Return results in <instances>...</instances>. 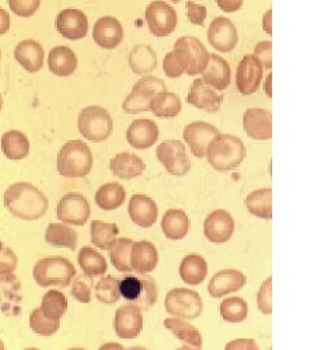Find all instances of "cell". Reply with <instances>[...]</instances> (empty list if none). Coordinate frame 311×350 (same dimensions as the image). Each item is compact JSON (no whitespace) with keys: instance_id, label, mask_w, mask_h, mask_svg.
Masks as SVG:
<instances>
[{"instance_id":"cell-15","label":"cell","mask_w":311,"mask_h":350,"mask_svg":"<svg viewBox=\"0 0 311 350\" xmlns=\"http://www.w3.org/2000/svg\"><path fill=\"white\" fill-rule=\"evenodd\" d=\"M208 39L215 50L228 53L236 47L239 40L236 27L231 20L217 17L209 26Z\"/></svg>"},{"instance_id":"cell-37","label":"cell","mask_w":311,"mask_h":350,"mask_svg":"<svg viewBox=\"0 0 311 350\" xmlns=\"http://www.w3.org/2000/svg\"><path fill=\"white\" fill-rule=\"evenodd\" d=\"M126 199V191L120 183H107L98 189L95 201L98 206L104 211L118 209Z\"/></svg>"},{"instance_id":"cell-10","label":"cell","mask_w":311,"mask_h":350,"mask_svg":"<svg viewBox=\"0 0 311 350\" xmlns=\"http://www.w3.org/2000/svg\"><path fill=\"white\" fill-rule=\"evenodd\" d=\"M157 159L169 174L185 176L191 170L186 147L179 140H165L157 148Z\"/></svg>"},{"instance_id":"cell-49","label":"cell","mask_w":311,"mask_h":350,"mask_svg":"<svg viewBox=\"0 0 311 350\" xmlns=\"http://www.w3.org/2000/svg\"><path fill=\"white\" fill-rule=\"evenodd\" d=\"M271 289H273V278H269L263 282L261 289L257 295V305L263 314L273 313V305H271L273 291Z\"/></svg>"},{"instance_id":"cell-25","label":"cell","mask_w":311,"mask_h":350,"mask_svg":"<svg viewBox=\"0 0 311 350\" xmlns=\"http://www.w3.org/2000/svg\"><path fill=\"white\" fill-rule=\"evenodd\" d=\"M130 263L133 271L137 274H148L159 263V252L150 241L134 243L130 252Z\"/></svg>"},{"instance_id":"cell-29","label":"cell","mask_w":311,"mask_h":350,"mask_svg":"<svg viewBox=\"0 0 311 350\" xmlns=\"http://www.w3.org/2000/svg\"><path fill=\"white\" fill-rule=\"evenodd\" d=\"M78 66V59L75 52L69 47L59 46L50 51L49 68L51 72L59 77H69L73 75Z\"/></svg>"},{"instance_id":"cell-23","label":"cell","mask_w":311,"mask_h":350,"mask_svg":"<svg viewBox=\"0 0 311 350\" xmlns=\"http://www.w3.org/2000/svg\"><path fill=\"white\" fill-rule=\"evenodd\" d=\"M247 278L240 273L239 270L228 269V270H222L213 276L208 291L211 296L214 299H221L228 293L237 292L239 289L245 286Z\"/></svg>"},{"instance_id":"cell-58","label":"cell","mask_w":311,"mask_h":350,"mask_svg":"<svg viewBox=\"0 0 311 350\" xmlns=\"http://www.w3.org/2000/svg\"><path fill=\"white\" fill-rule=\"evenodd\" d=\"M1 108H3V98H1V95H0V111H1Z\"/></svg>"},{"instance_id":"cell-55","label":"cell","mask_w":311,"mask_h":350,"mask_svg":"<svg viewBox=\"0 0 311 350\" xmlns=\"http://www.w3.org/2000/svg\"><path fill=\"white\" fill-rule=\"evenodd\" d=\"M240 348H245V349H257L258 347L254 344V340H235L231 344H227L226 349H240Z\"/></svg>"},{"instance_id":"cell-18","label":"cell","mask_w":311,"mask_h":350,"mask_svg":"<svg viewBox=\"0 0 311 350\" xmlns=\"http://www.w3.org/2000/svg\"><path fill=\"white\" fill-rule=\"evenodd\" d=\"M143 328V314L135 305L121 306L116 312L114 329L121 338H135Z\"/></svg>"},{"instance_id":"cell-53","label":"cell","mask_w":311,"mask_h":350,"mask_svg":"<svg viewBox=\"0 0 311 350\" xmlns=\"http://www.w3.org/2000/svg\"><path fill=\"white\" fill-rule=\"evenodd\" d=\"M271 50H273V44L271 42H261L256 46L254 50V56L261 62L262 66L271 69L273 66V57H271Z\"/></svg>"},{"instance_id":"cell-22","label":"cell","mask_w":311,"mask_h":350,"mask_svg":"<svg viewBox=\"0 0 311 350\" xmlns=\"http://www.w3.org/2000/svg\"><path fill=\"white\" fill-rule=\"evenodd\" d=\"M244 129L250 138L267 140L273 137V116L262 108H250L244 114Z\"/></svg>"},{"instance_id":"cell-35","label":"cell","mask_w":311,"mask_h":350,"mask_svg":"<svg viewBox=\"0 0 311 350\" xmlns=\"http://www.w3.org/2000/svg\"><path fill=\"white\" fill-rule=\"evenodd\" d=\"M150 111L160 118H173L182 111V101L174 92L163 91L152 99Z\"/></svg>"},{"instance_id":"cell-5","label":"cell","mask_w":311,"mask_h":350,"mask_svg":"<svg viewBox=\"0 0 311 350\" xmlns=\"http://www.w3.org/2000/svg\"><path fill=\"white\" fill-rule=\"evenodd\" d=\"M120 293L124 300L144 310H148L157 301L156 282L147 274L127 275L120 279Z\"/></svg>"},{"instance_id":"cell-27","label":"cell","mask_w":311,"mask_h":350,"mask_svg":"<svg viewBox=\"0 0 311 350\" xmlns=\"http://www.w3.org/2000/svg\"><path fill=\"white\" fill-rule=\"evenodd\" d=\"M14 57L25 70L30 73H37L44 63V51L38 42L27 39L17 44L14 50Z\"/></svg>"},{"instance_id":"cell-52","label":"cell","mask_w":311,"mask_h":350,"mask_svg":"<svg viewBox=\"0 0 311 350\" xmlns=\"http://www.w3.org/2000/svg\"><path fill=\"white\" fill-rule=\"evenodd\" d=\"M187 16L193 25H204L206 18V8L204 5L196 4L193 1H187Z\"/></svg>"},{"instance_id":"cell-4","label":"cell","mask_w":311,"mask_h":350,"mask_svg":"<svg viewBox=\"0 0 311 350\" xmlns=\"http://www.w3.org/2000/svg\"><path fill=\"white\" fill-rule=\"evenodd\" d=\"M75 275V265L64 257L39 260L33 270L34 280L40 287H68Z\"/></svg>"},{"instance_id":"cell-2","label":"cell","mask_w":311,"mask_h":350,"mask_svg":"<svg viewBox=\"0 0 311 350\" xmlns=\"http://www.w3.org/2000/svg\"><path fill=\"white\" fill-rule=\"evenodd\" d=\"M205 156L215 170H234L245 159V146L243 140L237 137L230 134H219L209 143Z\"/></svg>"},{"instance_id":"cell-17","label":"cell","mask_w":311,"mask_h":350,"mask_svg":"<svg viewBox=\"0 0 311 350\" xmlns=\"http://www.w3.org/2000/svg\"><path fill=\"white\" fill-rule=\"evenodd\" d=\"M56 30L66 39H82L87 36V16L79 10H64L56 17Z\"/></svg>"},{"instance_id":"cell-46","label":"cell","mask_w":311,"mask_h":350,"mask_svg":"<svg viewBox=\"0 0 311 350\" xmlns=\"http://www.w3.org/2000/svg\"><path fill=\"white\" fill-rule=\"evenodd\" d=\"M21 283L12 273L0 274V304L18 300Z\"/></svg>"},{"instance_id":"cell-51","label":"cell","mask_w":311,"mask_h":350,"mask_svg":"<svg viewBox=\"0 0 311 350\" xmlns=\"http://www.w3.org/2000/svg\"><path fill=\"white\" fill-rule=\"evenodd\" d=\"M17 256L8 248H0V274L13 273L17 267Z\"/></svg>"},{"instance_id":"cell-56","label":"cell","mask_w":311,"mask_h":350,"mask_svg":"<svg viewBox=\"0 0 311 350\" xmlns=\"http://www.w3.org/2000/svg\"><path fill=\"white\" fill-rule=\"evenodd\" d=\"M11 26V18L7 11L0 8V36L5 34L10 30Z\"/></svg>"},{"instance_id":"cell-16","label":"cell","mask_w":311,"mask_h":350,"mask_svg":"<svg viewBox=\"0 0 311 350\" xmlns=\"http://www.w3.org/2000/svg\"><path fill=\"white\" fill-rule=\"evenodd\" d=\"M235 231V221L232 215L224 209L213 212L204 224V234L212 243L222 244L232 238Z\"/></svg>"},{"instance_id":"cell-9","label":"cell","mask_w":311,"mask_h":350,"mask_svg":"<svg viewBox=\"0 0 311 350\" xmlns=\"http://www.w3.org/2000/svg\"><path fill=\"white\" fill-rule=\"evenodd\" d=\"M176 51L186 65V73L188 75H200L204 72L209 63V52L198 38H179L174 44Z\"/></svg>"},{"instance_id":"cell-40","label":"cell","mask_w":311,"mask_h":350,"mask_svg":"<svg viewBox=\"0 0 311 350\" xmlns=\"http://www.w3.org/2000/svg\"><path fill=\"white\" fill-rule=\"evenodd\" d=\"M133 240L130 239H114L109 245V257L113 266L121 273H131L133 267L130 263V252L133 247Z\"/></svg>"},{"instance_id":"cell-24","label":"cell","mask_w":311,"mask_h":350,"mask_svg":"<svg viewBox=\"0 0 311 350\" xmlns=\"http://www.w3.org/2000/svg\"><path fill=\"white\" fill-rule=\"evenodd\" d=\"M129 214L131 221L140 227L154 225L159 217L156 202L147 195H134L129 202Z\"/></svg>"},{"instance_id":"cell-11","label":"cell","mask_w":311,"mask_h":350,"mask_svg":"<svg viewBox=\"0 0 311 350\" xmlns=\"http://www.w3.org/2000/svg\"><path fill=\"white\" fill-rule=\"evenodd\" d=\"M146 20L150 33L156 37L170 36L178 24L174 8L162 0H154L147 7Z\"/></svg>"},{"instance_id":"cell-42","label":"cell","mask_w":311,"mask_h":350,"mask_svg":"<svg viewBox=\"0 0 311 350\" xmlns=\"http://www.w3.org/2000/svg\"><path fill=\"white\" fill-rule=\"evenodd\" d=\"M42 312L52 319H60L68 310L66 296L60 291H49L42 299Z\"/></svg>"},{"instance_id":"cell-20","label":"cell","mask_w":311,"mask_h":350,"mask_svg":"<svg viewBox=\"0 0 311 350\" xmlns=\"http://www.w3.org/2000/svg\"><path fill=\"white\" fill-rule=\"evenodd\" d=\"M188 104L208 112H219L224 95L217 94L204 79L193 81L187 96Z\"/></svg>"},{"instance_id":"cell-54","label":"cell","mask_w":311,"mask_h":350,"mask_svg":"<svg viewBox=\"0 0 311 350\" xmlns=\"http://www.w3.org/2000/svg\"><path fill=\"white\" fill-rule=\"evenodd\" d=\"M218 7L224 12H236L241 7L244 0H215Z\"/></svg>"},{"instance_id":"cell-32","label":"cell","mask_w":311,"mask_h":350,"mask_svg":"<svg viewBox=\"0 0 311 350\" xmlns=\"http://www.w3.org/2000/svg\"><path fill=\"white\" fill-rule=\"evenodd\" d=\"M161 227L166 238L170 240H180L188 234L189 219L185 211L172 209L165 213L162 218Z\"/></svg>"},{"instance_id":"cell-8","label":"cell","mask_w":311,"mask_h":350,"mask_svg":"<svg viewBox=\"0 0 311 350\" xmlns=\"http://www.w3.org/2000/svg\"><path fill=\"white\" fill-rule=\"evenodd\" d=\"M165 309L179 318L196 319L202 313L204 304L198 292L187 288H175L166 295Z\"/></svg>"},{"instance_id":"cell-7","label":"cell","mask_w":311,"mask_h":350,"mask_svg":"<svg viewBox=\"0 0 311 350\" xmlns=\"http://www.w3.org/2000/svg\"><path fill=\"white\" fill-rule=\"evenodd\" d=\"M163 91H166V86L162 79L153 75L144 77L137 81V85L127 95V98L122 103V109L129 114L147 112L150 109L152 99Z\"/></svg>"},{"instance_id":"cell-31","label":"cell","mask_w":311,"mask_h":350,"mask_svg":"<svg viewBox=\"0 0 311 350\" xmlns=\"http://www.w3.org/2000/svg\"><path fill=\"white\" fill-rule=\"evenodd\" d=\"M1 150L10 160H24L29 156L30 142L24 133L11 130L1 137Z\"/></svg>"},{"instance_id":"cell-43","label":"cell","mask_w":311,"mask_h":350,"mask_svg":"<svg viewBox=\"0 0 311 350\" xmlns=\"http://www.w3.org/2000/svg\"><path fill=\"white\" fill-rule=\"evenodd\" d=\"M221 315L228 323L244 322L248 317L247 301L241 297H230L221 304Z\"/></svg>"},{"instance_id":"cell-13","label":"cell","mask_w":311,"mask_h":350,"mask_svg":"<svg viewBox=\"0 0 311 350\" xmlns=\"http://www.w3.org/2000/svg\"><path fill=\"white\" fill-rule=\"evenodd\" d=\"M263 66L254 55H245L239 64L236 72V88L243 95L254 94L261 85Z\"/></svg>"},{"instance_id":"cell-14","label":"cell","mask_w":311,"mask_h":350,"mask_svg":"<svg viewBox=\"0 0 311 350\" xmlns=\"http://www.w3.org/2000/svg\"><path fill=\"white\" fill-rule=\"evenodd\" d=\"M217 135H219V131L217 127L208 124V122H192L186 126L183 131V138L189 146L193 156L202 159L205 157V152L209 146V143Z\"/></svg>"},{"instance_id":"cell-6","label":"cell","mask_w":311,"mask_h":350,"mask_svg":"<svg viewBox=\"0 0 311 350\" xmlns=\"http://www.w3.org/2000/svg\"><path fill=\"white\" fill-rule=\"evenodd\" d=\"M78 129L87 140L104 142L112 135V116L103 107L91 105L79 113Z\"/></svg>"},{"instance_id":"cell-30","label":"cell","mask_w":311,"mask_h":350,"mask_svg":"<svg viewBox=\"0 0 311 350\" xmlns=\"http://www.w3.org/2000/svg\"><path fill=\"white\" fill-rule=\"evenodd\" d=\"M179 274L187 284L198 286L206 279L208 263L199 254H189L180 263Z\"/></svg>"},{"instance_id":"cell-28","label":"cell","mask_w":311,"mask_h":350,"mask_svg":"<svg viewBox=\"0 0 311 350\" xmlns=\"http://www.w3.org/2000/svg\"><path fill=\"white\" fill-rule=\"evenodd\" d=\"M111 170L117 178L133 179L143 174V172L146 170V163L137 154L122 152L112 159Z\"/></svg>"},{"instance_id":"cell-34","label":"cell","mask_w":311,"mask_h":350,"mask_svg":"<svg viewBox=\"0 0 311 350\" xmlns=\"http://www.w3.org/2000/svg\"><path fill=\"white\" fill-rule=\"evenodd\" d=\"M46 241L52 247L75 250L78 244V234L75 228L64 224H51L46 230Z\"/></svg>"},{"instance_id":"cell-3","label":"cell","mask_w":311,"mask_h":350,"mask_svg":"<svg viewBox=\"0 0 311 350\" xmlns=\"http://www.w3.org/2000/svg\"><path fill=\"white\" fill-rule=\"evenodd\" d=\"M94 156L86 143L70 140L65 143L57 154V172L66 178H82L90 174Z\"/></svg>"},{"instance_id":"cell-33","label":"cell","mask_w":311,"mask_h":350,"mask_svg":"<svg viewBox=\"0 0 311 350\" xmlns=\"http://www.w3.org/2000/svg\"><path fill=\"white\" fill-rule=\"evenodd\" d=\"M245 205L250 214L263 219H271L273 218V189L261 188L250 192L245 199Z\"/></svg>"},{"instance_id":"cell-21","label":"cell","mask_w":311,"mask_h":350,"mask_svg":"<svg viewBox=\"0 0 311 350\" xmlns=\"http://www.w3.org/2000/svg\"><path fill=\"white\" fill-rule=\"evenodd\" d=\"M159 135V127L152 120H135L129 126L126 138L134 148L148 150L156 144Z\"/></svg>"},{"instance_id":"cell-44","label":"cell","mask_w":311,"mask_h":350,"mask_svg":"<svg viewBox=\"0 0 311 350\" xmlns=\"http://www.w3.org/2000/svg\"><path fill=\"white\" fill-rule=\"evenodd\" d=\"M95 296L103 304H116L121 297L120 279L112 275L101 278L95 287Z\"/></svg>"},{"instance_id":"cell-39","label":"cell","mask_w":311,"mask_h":350,"mask_svg":"<svg viewBox=\"0 0 311 350\" xmlns=\"http://www.w3.org/2000/svg\"><path fill=\"white\" fill-rule=\"evenodd\" d=\"M78 263L86 275L99 276L107 273L108 263L104 256L92 248H82L78 253Z\"/></svg>"},{"instance_id":"cell-50","label":"cell","mask_w":311,"mask_h":350,"mask_svg":"<svg viewBox=\"0 0 311 350\" xmlns=\"http://www.w3.org/2000/svg\"><path fill=\"white\" fill-rule=\"evenodd\" d=\"M10 8L20 17H30L37 12L40 0H8Z\"/></svg>"},{"instance_id":"cell-48","label":"cell","mask_w":311,"mask_h":350,"mask_svg":"<svg viewBox=\"0 0 311 350\" xmlns=\"http://www.w3.org/2000/svg\"><path fill=\"white\" fill-rule=\"evenodd\" d=\"M163 70L170 78H178L186 73V65L176 51L167 53L163 59Z\"/></svg>"},{"instance_id":"cell-47","label":"cell","mask_w":311,"mask_h":350,"mask_svg":"<svg viewBox=\"0 0 311 350\" xmlns=\"http://www.w3.org/2000/svg\"><path fill=\"white\" fill-rule=\"evenodd\" d=\"M92 287H94V283H92L91 276L82 274V275L75 278L70 293L75 300L79 301L82 304H88L91 301Z\"/></svg>"},{"instance_id":"cell-19","label":"cell","mask_w":311,"mask_h":350,"mask_svg":"<svg viewBox=\"0 0 311 350\" xmlns=\"http://www.w3.org/2000/svg\"><path fill=\"white\" fill-rule=\"evenodd\" d=\"M92 38L101 49L113 50L118 47L124 39V27L117 18L105 16L95 23Z\"/></svg>"},{"instance_id":"cell-1","label":"cell","mask_w":311,"mask_h":350,"mask_svg":"<svg viewBox=\"0 0 311 350\" xmlns=\"http://www.w3.org/2000/svg\"><path fill=\"white\" fill-rule=\"evenodd\" d=\"M4 205L16 218L24 221L39 219L49 211L46 195L26 182L14 183L5 191Z\"/></svg>"},{"instance_id":"cell-12","label":"cell","mask_w":311,"mask_h":350,"mask_svg":"<svg viewBox=\"0 0 311 350\" xmlns=\"http://www.w3.org/2000/svg\"><path fill=\"white\" fill-rule=\"evenodd\" d=\"M90 214L91 208L87 199L81 193H66L57 204V218L65 224L83 226L87 222Z\"/></svg>"},{"instance_id":"cell-26","label":"cell","mask_w":311,"mask_h":350,"mask_svg":"<svg viewBox=\"0 0 311 350\" xmlns=\"http://www.w3.org/2000/svg\"><path fill=\"white\" fill-rule=\"evenodd\" d=\"M202 79L212 88L217 90H226L231 83V68L221 56L212 53L209 56V63L204 69Z\"/></svg>"},{"instance_id":"cell-41","label":"cell","mask_w":311,"mask_h":350,"mask_svg":"<svg viewBox=\"0 0 311 350\" xmlns=\"http://www.w3.org/2000/svg\"><path fill=\"white\" fill-rule=\"evenodd\" d=\"M120 230L116 224H107L101 221H94L91 224V241L100 248L108 250L109 245L117 238Z\"/></svg>"},{"instance_id":"cell-36","label":"cell","mask_w":311,"mask_h":350,"mask_svg":"<svg viewBox=\"0 0 311 350\" xmlns=\"http://www.w3.org/2000/svg\"><path fill=\"white\" fill-rule=\"evenodd\" d=\"M163 325L170 329L176 338H180L183 342L193 348L202 347V338L200 335L199 329L195 325L188 323L179 318H169L163 321Z\"/></svg>"},{"instance_id":"cell-57","label":"cell","mask_w":311,"mask_h":350,"mask_svg":"<svg viewBox=\"0 0 311 350\" xmlns=\"http://www.w3.org/2000/svg\"><path fill=\"white\" fill-rule=\"evenodd\" d=\"M271 14H273V11L270 10V11H267V13L265 14V18H263V27H265V31L267 33V34H270L271 36Z\"/></svg>"},{"instance_id":"cell-38","label":"cell","mask_w":311,"mask_h":350,"mask_svg":"<svg viewBox=\"0 0 311 350\" xmlns=\"http://www.w3.org/2000/svg\"><path fill=\"white\" fill-rule=\"evenodd\" d=\"M129 63L135 75H146L156 69L157 57L150 46L140 44L130 52Z\"/></svg>"},{"instance_id":"cell-59","label":"cell","mask_w":311,"mask_h":350,"mask_svg":"<svg viewBox=\"0 0 311 350\" xmlns=\"http://www.w3.org/2000/svg\"><path fill=\"white\" fill-rule=\"evenodd\" d=\"M172 1H173V3H179L180 0H172Z\"/></svg>"},{"instance_id":"cell-45","label":"cell","mask_w":311,"mask_h":350,"mask_svg":"<svg viewBox=\"0 0 311 350\" xmlns=\"http://www.w3.org/2000/svg\"><path fill=\"white\" fill-rule=\"evenodd\" d=\"M30 327L31 329L42 336H52L60 328V319H52L37 308L30 315Z\"/></svg>"}]
</instances>
